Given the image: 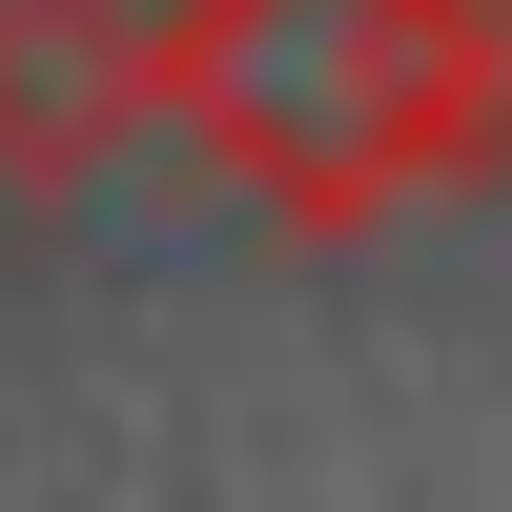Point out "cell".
Listing matches in <instances>:
<instances>
[{"label":"cell","mask_w":512,"mask_h":512,"mask_svg":"<svg viewBox=\"0 0 512 512\" xmlns=\"http://www.w3.org/2000/svg\"><path fill=\"white\" fill-rule=\"evenodd\" d=\"M144 123L287 226H390L512 164V0H164Z\"/></svg>","instance_id":"6da1fadb"},{"label":"cell","mask_w":512,"mask_h":512,"mask_svg":"<svg viewBox=\"0 0 512 512\" xmlns=\"http://www.w3.org/2000/svg\"><path fill=\"white\" fill-rule=\"evenodd\" d=\"M144 123V0H0V185H82Z\"/></svg>","instance_id":"7a4b0ae2"}]
</instances>
